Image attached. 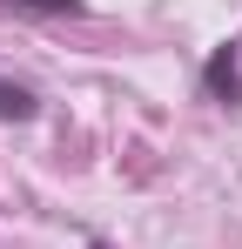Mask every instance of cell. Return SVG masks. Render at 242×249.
<instances>
[{"instance_id": "obj_1", "label": "cell", "mask_w": 242, "mask_h": 249, "mask_svg": "<svg viewBox=\"0 0 242 249\" xmlns=\"http://www.w3.org/2000/svg\"><path fill=\"white\" fill-rule=\"evenodd\" d=\"M27 115H34V88L0 81V122H27Z\"/></svg>"}, {"instance_id": "obj_3", "label": "cell", "mask_w": 242, "mask_h": 249, "mask_svg": "<svg viewBox=\"0 0 242 249\" xmlns=\"http://www.w3.org/2000/svg\"><path fill=\"white\" fill-rule=\"evenodd\" d=\"M0 7H20V14H87V0H0Z\"/></svg>"}, {"instance_id": "obj_4", "label": "cell", "mask_w": 242, "mask_h": 249, "mask_svg": "<svg viewBox=\"0 0 242 249\" xmlns=\"http://www.w3.org/2000/svg\"><path fill=\"white\" fill-rule=\"evenodd\" d=\"M94 249H108V243H94Z\"/></svg>"}, {"instance_id": "obj_2", "label": "cell", "mask_w": 242, "mask_h": 249, "mask_svg": "<svg viewBox=\"0 0 242 249\" xmlns=\"http://www.w3.org/2000/svg\"><path fill=\"white\" fill-rule=\"evenodd\" d=\"M208 88H215V94H229V101H236V47H222V54H215V61H208Z\"/></svg>"}]
</instances>
